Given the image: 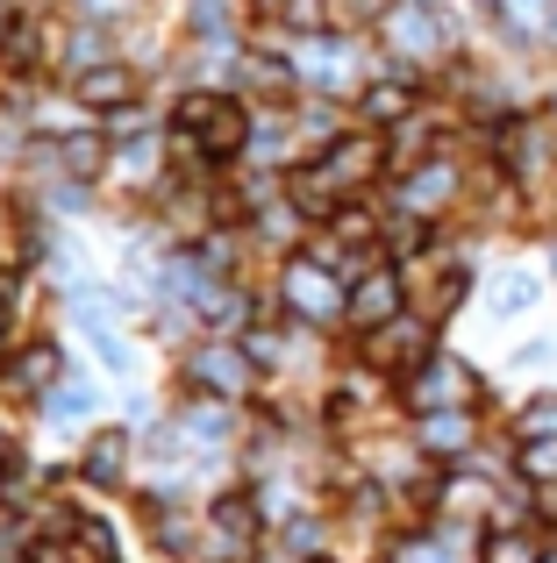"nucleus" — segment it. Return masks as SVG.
Returning <instances> with one entry per match:
<instances>
[{
  "label": "nucleus",
  "mask_w": 557,
  "mask_h": 563,
  "mask_svg": "<svg viewBox=\"0 0 557 563\" xmlns=\"http://www.w3.org/2000/svg\"><path fill=\"white\" fill-rule=\"evenodd\" d=\"M251 136H258V108L243 93H229V86H194V93H179V108H172V122H165V151L194 172H222V165H237V157H251Z\"/></svg>",
  "instance_id": "nucleus-1"
},
{
  "label": "nucleus",
  "mask_w": 557,
  "mask_h": 563,
  "mask_svg": "<svg viewBox=\"0 0 557 563\" xmlns=\"http://www.w3.org/2000/svg\"><path fill=\"white\" fill-rule=\"evenodd\" d=\"M278 307H286L293 321H343V307H350V278L343 272H329V264L307 250V257H286V272H278Z\"/></svg>",
  "instance_id": "nucleus-2"
},
{
  "label": "nucleus",
  "mask_w": 557,
  "mask_h": 563,
  "mask_svg": "<svg viewBox=\"0 0 557 563\" xmlns=\"http://www.w3.org/2000/svg\"><path fill=\"white\" fill-rule=\"evenodd\" d=\"M407 314V272L393 257H379V264H364L358 278H350V307H343V321L358 335H372V329H386V321H401Z\"/></svg>",
  "instance_id": "nucleus-3"
},
{
  "label": "nucleus",
  "mask_w": 557,
  "mask_h": 563,
  "mask_svg": "<svg viewBox=\"0 0 557 563\" xmlns=\"http://www.w3.org/2000/svg\"><path fill=\"white\" fill-rule=\"evenodd\" d=\"M429 357H436V321L429 314H401V321L364 335V364L386 372V378H415Z\"/></svg>",
  "instance_id": "nucleus-4"
},
{
  "label": "nucleus",
  "mask_w": 557,
  "mask_h": 563,
  "mask_svg": "<svg viewBox=\"0 0 557 563\" xmlns=\"http://www.w3.org/2000/svg\"><path fill=\"white\" fill-rule=\"evenodd\" d=\"M65 93H72V108H79V114L108 122V114H129V108H136V93H143V71L129 65V57H108V65L79 71V79H65Z\"/></svg>",
  "instance_id": "nucleus-5"
},
{
  "label": "nucleus",
  "mask_w": 557,
  "mask_h": 563,
  "mask_svg": "<svg viewBox=\"0 0 557 563\" xmlns=\"http://www.w3.org/2000/svg\"><path fill=\"white\" fill-rule=\"evenodd\" d=\"M315 165L329 172L343 192H364V186H379V179L393 172V165H386V136H379V129H343L329 151H315Z\"/></svg>",
  "instance_id": "nucleus-6"
},
{
  "label": "nucleus",
  "mask_w": 557,
  "mask_h": 563,
  "mask_svg": "<svg viewBox=\"0 0 557 563\" xmlns=\"http://www.w3.org/2000/svg\"><path fill=\"white\" fill-rule=\"evenodd\" d=\"M186 378H194L208 399H243L251 378H258V357L243 343H222V335H215V343H200L194 357H186Z\"/></svg>",
  "instance_id": "nucleus-7"
},
{
  "label": "nucleus",
  "mask_w": 557,
  "mask_h": 563,
  "mask_svg": "<svg viewBox=\"0 0 557 563\" xmlns=\"http://www.w3.org/2000/svg\"><path fill=\"white\" fill-rule=\"evenodd\" d=\"M401 385H407V407L415 413H444V407H472L479 399V378L465 372L458 357H444V350H436L415 378H401Z\"/></svg>",
  "instance_id": "nucleus-8"
},
{
  "label": "nucleus",
  "mask_w": 557,
  "mask_h": 563,
  "mask_svg": "<svg viewBox=\"0 0 557 563\" xmlns=\"http://www.w3.org/2000/svg\"><path fill=\"white\" fill-rule=\"evenodd\" d=\"M51 151H57V179H72V186H94V179H108V172H114V136H108V129H94V122L51 136Z\"/></svg>",
  "instance_id": "nucleus-9"
},
{
  "label": "nucleus",
  "mask_w": 557,
  "mask_h": 563,
  "mask_svg": "<svg viewBox=\"0 0 557 563\" xmlns=\"http://www.w3.org/2000/svg\"><path fill=\"white\" fill-rule=\"evenodd\" d=\"M293 86H301V71H293L286 57L251 51V57H237V79H229V93H243L251 108H286Z\"/></svg>",
  "instance_id": "nucleus-10"
},
{
  "label": "nucleus",
  "mask_w": 557,
  "mask_h": 563,
  "mask_svg": "<svg viewBox=\"0 0 557 563\" xmlns=\"http://www.w3.org/2000/svg\"><path fill=\"white\" fill-rule=\"evenodd\" d=\"M57 378H65V350H57V343H22L8 357V385H14V393H29V399H51Z\"/></svg>",
  "instance_id": "nucleus-11"
},
{
  "label": "nucleus",
  "mask_w": 557,
  "mask_h": 563,
  "mask_svg": "<svg viewBox=\"0 0 557 563\" xmlns=\"http://www.w3.org/2000/svg\"><path fill=\"white\" fill-rule=\"evenodd\" d=\"M415 114V79H379V86H358V129H379L386 136L393 122Z\"/></svg>",
  "instance_id": "nucleus-12"
},
{
  "label": "nucleus",
  "mask_w": 557,
  "mask_h": 563,
  "mask_svg": "<svg viewBox=\"0 0 557 563\" xmlns=\"http://www.w3.org/2000/svg\"><path fill=\"white\" fill-rule=\"evenodd\" d=\"M472 407H444V413H415V442L429 456H472Z\"/></svg>",
  "instance_id": "nucleus-13"
},
{
  "label": "nucleus",
  "mask_w": 557,
  "mask_h": 563,
  "mask_svg": "<svg viewBox=\"0 0 557 563\" xmlns=\"http://www.w3.org/2000/svg\"><path fill=\"white\" fill-rule=\"evenodd\" d=\"M51 57H57V71H65V79H79V71L108 65L114 51H108V29H100L94 14H79V22H72L65 36H57V51H51Z\"/></svg>",
  "instance_id": "nucleus-14"
},
{
  "label": "nucleus",
  "mask_w": 557,
  "mask_h": 563,
  "mask_svg": "<svg viewBox=\"0 0 557 563\" xmlns=\"http://www.w3.org/2000/svg\"><path fill=\"white\" fill-rule=\"evenodd\" d=\"M515 471H522V485H536V493L557 499V435L522 442V450H515Z\"/></svg>",
  "instance_id": "nucleus-15"
},
{
  "label": "nucleus",
  "mask_w": 557,
  "mask_h": 563,
  "mask_svg": "<svg viewBox=\"0 0 557 563\" xmlns=\"http://www.w3.org/2000/svg\"><path fill=\"white\" fill-rule=\"evenodd\" d=\"M122 456H129V435H100L94 450H86V478L114 485V478H122Z\"/></svg>",
  "instance_id": "nucleus-16"
},
{
  "label": "nucleus",
  "mask_w": 557,
  "mask_h": 563,
  "mask_svg": "<svg viewBox=\"0 0 557 563\" xmlns=\"http://www.w3.org/2000/svg\"><path fill=\"white\" fill-rule=\"evenodd\" d=\"M536 435H557V399H529V407L515 413V442H536Z\"/></svg>",
  "instance_id": "nucleus-17"
},
{
  "label": "nucleus",
  "mask_w": 557,
  "mask_h": 563,
  "mask_svg": "<svg viewBox=\"0 0 557 563\" xmlns=\"http://www.w3.org/2000/svg\"><path fill=\"white\" fill-rule=\"evenodd\" d=\"M386 14H393V0H336L329 29H372V22H386Z\"/></svg>",
  "instance_id": "nucleus-18"
},
{
  "label": "nucleus",
  "mask_w": 557,
  "mask_h": 563,
  "mask_svg": "<svg viewBox=\"0 0 557 563\" xmlns=\"http://www.w3.org/2000/svg\"><path fill=\"white\" fill-rule=\"evenodd\" d=\"M14 329V278H0V335Z\"/></svg>",
  "instance_id": "nucleus-19"
},
{
  "label": "nucleus",
  "mask_w": 557,
  "mask_h": 563,
  "mask_svg": "<svg viewBox=\"0 0 557 563\" xmlns=\"http://www.w3.org/2000/svg\"><path fill=\"white\" fill-rule=\"evenodd\" d=\"M251 14H286V0H243Z\"/></svg>",
  "instance_id": "nucleus-20"
}]
</instances>
